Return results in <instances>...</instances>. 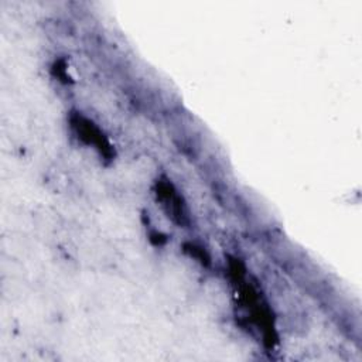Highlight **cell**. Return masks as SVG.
I'll use <instances>...</instances> for the list:
<instances>
[{"label":"cell","mask_w":362,"mask_h":362,"mask_svg":"<svg viewBox=\"0 0 362 362\" xmlns=\"http://www.w3.org/2000/svg\"><path fill=\"white\" fill-rule=\"evenodd\" d=\"M72 127L76 130V134L82 141L95 146L103 156H107L110 153V146L106 137L103 136L102 130L90 120L85 119L81 115H76L72 119Z\"/></svg>","instance_id":"cell-1"}]
</instances>
